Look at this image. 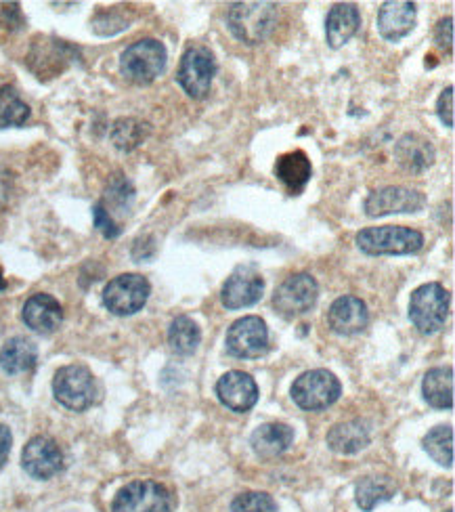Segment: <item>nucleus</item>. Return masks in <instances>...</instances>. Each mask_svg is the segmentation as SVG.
Here are the masks:
<instances>
[{
  "instance_id": "obj_1",
  "label": "nucleus",
  "mask_w": 455,
  "mask_h": 512,
  "mask_svg": "<svg viewBox=\"0 0 455 512\" xmlns=\"http://www.w3.org/2000/svg\"><path fill=\"white\" fill-rule=\"evenodd\" d=\"M275 24V3H233L227 11V26L231 34L246 45H260L273 32Z\"/></svg>"
},
{
  "instance_id": "obj_2",
  "label": "nucleus",
  "mask_w": 455,
  "mask_h": 512,
  "mask_svg": "<svg viewBox=\"0 0 455 512\" xmlns=\"http://www.w3.org/2000/svg\"><path fill=\"white\" fill-rule=\"evenodd\" d=\"M361 252L370 256L382 254H416L424 248V236L420 231L401 225L367 227L355 238Z\"/></svg>"
},
{
  "instance_id": "obj_3",
  "label": "nucleus",
  "mask_w": 455,
  "mask_h": 512,
  "mask_svg": "<svg viewBox=\"0 0 455 512\" xmlns=\"http://www.w3.org/2000/svg\"><path fill=\"white\" fill-rule=\"evenodd\" d=\"M166 47L156 38H143L120 55V72L135 84H151L166 68Z\"/></svg>"
},
{
  "instance_id": "obj_4",
  "label": "nucleus",
  "mask_w": 455,
  "mask_h": 512,
  "mask_svg": "<svg viewBox=\"0 0 455 512\" xmlns=\"http://www.w3.org/2000/svg\"><path fill=\"white\" fill-rule=\"evenodd\" d=\"M449 315V292L437 284H424L414 290L409 301V319L422 334L439 332Z\"/></svg>"
},
{
  "instance_id": "obj_5",
  "label": "nucleus",
  "mask_w": 455,
  "mask_h": 512,
  "mask_svg": "<svg viewBox=\"0 0 455 512\" xmlns=\"http://www.w3.org/2000/svg\"><path fill=\"white\" fill-rule=\"evenodd\" d=\"M55 399L72 412L89 410L97 397V384L89 368L63 366L53 378Z\"/></svg>"
},
{
  "instance_id": "obj_6",
  "label": "nucleus",
  "mask_w": 455,
  "mask_h": 512,
  "mask_svg": "<svg viewBox=\"0 0 455 512\" xmlns=\"http://www.w3.org/2000/svg\"><path fill=\"white\" fill-rule=\"evenodd\" d=\"M342 393L340 380L328 370H311L298 376L292 384V399L298 408L307 412H319L330 408Z\"/></svg>"
},
{
  "instance_id": "obj_7",
  "label": "nucleus",
  "mask_w": 455,
  "mask_h": 512,
  "mask_svg": "<svg viewBox=\"0 0 455 512\" xmlns=\"http://www.w3.org/2000/svg\"><path fill=\"white\" fill-rule=\"evenodd\" d=\"M149 292L151 286L147 282V277L139 273H122L105 286L103 305L107 311H112L114 315L120 317L135 315L145 307Z\"/></svg>"
},
{
  "instance_id": "obj_8",
  "label": "nucleus",
  "mask_w": 455,
  "mask_h": 512,
  "mask_svg": "<svg viewBox=\"0 0 455 512\" xmlns=\"http://www.w3.org/2000/svg\"><path fill=\"white\" fill-rule=\"evenodd\" d=\"M319 296V286L309 273H294L279 284L273 296V307L286 319H294L309 313Z\"/></svg>"
},
{
  "instance_id": "obj_9",
  "label": "nucleus",
  "mask_w": 455,
  "mask_h": 512,
  "mask_svg": "<svg viewBox=\"0 0 455 512\" xmlns=\"http://www.w3.org/2000/svg\"><path fill=\"white\" fill-rule=\"evenodd\" d=\"M214 74H216V61L210 49L191 47L185 51L179 63L177 80L189 97L204 99L210 93Z\"/></svg>"
},
{
  "instance_id": "obj_10",
  "label": "nucleus",
  "mask_w": 455,
  "mask_h": 512,
  "mask_svg": "<svg viewBox=\"0 0 455 512\" xmlns=\"http://www.w3.org/2000/svg\"><path fill=\"white\" fill-rule=\"evenodd\" d=\"M168 489L156 481H133L114 498L112 512H170Z\"/></svg>"
},
{
  "instance_id": "obj_11",
  "label": "nucleus",
  "mask_w": 455,
  "mask_h": 512,
  "mask_svg": "<svg viewBox=\"0 0 455 512\" xmlns=\"http://www.w3.org/2000/svg\"><path fill=\"white\" fill-rule=\"evenodd\" d=\"M269 349V330L263 319L248 315L237 319L227 332V351L233 357L254 359Z\"/></svg>"
},
{
  "instance_id": "obj_12",
  "label": "nucleus",
  "mask_w": 455,
  "mask_h": 512,
  "mask_svg": "<svg viewBox=\"0 0 455 512\" xmlns=\"http://www.w3.org/2000/svg\"><path fill=\"white\" fill-rule=\"evenodd\" d=\"M426 204L424 194L407 187H384L372 191L365 200V215L378 219L386 215H405V212H418Z\"/></svg>"
},
{
  "instance_id": "obj_13",
  "label": "nucleus",
  "mask_w": 455,
  "mask_h": 512,
  "mask_svg": "<svg viewBox=\"0 0 455 512\" xmlns=\"http://www.w3.org/2000/svg\"><path fill=\"white\" fill-rule=\"evenodd\" d=\"M263 292H265L263 275L250 265H242L227 277L221 298L227 309L237 311V309L256 305L260 298H263Z\"/></svg>"
},
{
  "instance_id": "obj_14",
  "label": "nucleus",
  "mask_w": 455,
  "mask_h": 512,
  "mask_svg": "<svg viewBox=\"0 0 455 512\" xmlns=\"http://www.w3.org/2000/svg\"><path fill=\"white\" fill-rule=\"evenodd\" d=\"M21 466L24 471L40 481H47L61 473L63 468V452L61 447L49 437H34L24 447L21 454Z\"/></svg>"
},
{
  "instance_id": "obj_15",
  "label": "nucleus",
  "mask_w": 455,
  "mask_h": 512,
  "mask_svg": "<svg viewBox=\"0 0 455 512\" xmlns=\"http://www.w3.org/2000/svg\"><path fill=\"white\" fill-rule=\"evenodd\" d=\"M216 395H219L221 403L227 410L237 412V414H246L250 412L256 401H258V387L250 374L240 372V370H231L223 374L216 382Z\"/></svg>"
},
{
  "instance_id": "obj_16",
  "label": "nucleus",
  "mask_w": 455,
  "mask_h": 512,
  "mask_svg": "<svg viewBox=\"0 0 455 512\" xmlns=\"http://www.w3.org/2000/svg\"><path fill=\"white\" fill-rule=\"evenodd\" d=\"M328 324L336 334L355 336L361 334L370 324L367 305L357 296H340L328 311Z\"/></svg>"
},
{
  "instance_id": "obj_17",
  "label": "nucleus",
  "mask_w": 455,
  "mask_h": 512,
  "mask_svg": "<svg viewBox=\"0 0 455 512\" xmlns=\"http://www.w3.org/2000/svg\"><path fill=\"white\" fill-rule=\"evenodd\" d=\"M416 28V5L388 0L378 11V32L384 40L397 42Z\"/></svg>"
},
{
  "instance_id": "obj_18",
  "label": "nucleus",
  "mask_w": 455,
  "mask_h": 512,
  "mask_svg": "<svg viewBox=\"0 0 455 512\" xmlns=\"http://www.w3.org/2000/svg\"><path fill=\"white\" fill-rule=\"evenodd\" d=\"M24 322L38 334H53L63 322V309L51 294H34L24 305Z\"/></svg>"
},
{
  "instance_id": "obj_19",
  "label": "nucleus",
  "mask_w": 455,
  "mask_h": 512,
  "mask_svg": "<svg viewBox=\"0 0 455 512\" xmlns=\"http://www.w3.org/2000/svg\"><path fill=\"white\" fill-rule=\"evenodd\" d=\"M397 162L411 175H420L435 162V147L432 143L416 133L403 135L395 145Z\"/></svg>"
},
{
  "instance_id": "obj_20",
  "label": "nucleus",
  "mask_w": 455,
  "mask_h": 512,
  "mask_svg": "<svg viewBox=\"0 0 455 512\" xmlns=\"http://www.w3.org/2000/svg\"><path fill=\"white\" fill-rule=\"evenodd\" d=\"M361 28V13L353 3H338L328 13L325 21V38L332 49H340L349 42Z\"/></svg>"
},
{
  "instance_id": "obj_21",
  "label": "nucleus",
  "mask_w": 455,
  "mask_h": 512,
  "mask_svg": "<svg viewBox=\"0 0 455 512\" xmlns=\"http://www.w3.org/2000/svg\"><path fill=\"white\" fill-rule=\"evenodd\" d=\"M370 439H372L370 424L361 418L340 422L328 433L330 450L342 456H351L365 450V447L370 445Z\"/></svg>"
},
{
  "instance_id": "obj_22",
  "label": "nucleus",
  "mask_w": 455,
  "mask_h": 512,
  "mask_svg": "<svg viewBox=\"0 0 455 512\" xmlns=\"http://www.w3.org/2000/svg\"><path fill=\"white\" fill-rule=\"evenodd\" d=\"M311 175H313L311 160L305 152H302V149L279 156L275 162V177L288 187L292 196H298L300 191L307 187V183L311 181Z\"/></svg>"
},
{
  "instance_id": "obj_23",
  "label": "nucleus",
  "mask_w": 455,
  "mask_h": 512,
  "mask_svg": "<svg viewBox=\"0 0 455 512\" xmlns=\"http://www.w3.org/2000/svg\"><path fill=\"white\" fill-rule=\"evenodd\" d=\"M294 441V431L284 422L260 424L252 433V450L260 458H275L284 454Z\"/></svg>"
},
{
  "instance_id": "obj_24",
  "label": "nucleus",
  "mask_w": 455,
  "mask_h": 512,
  "mask_svg": "<svg viewBox=\"0 0 455 512\" xmlns=\"http://www.w3.org/2000/svg\"><path fill=\"white\" fill-rule=\"evenodd\" d=\"M38 361V351L32 340L24 336H15L7 340L5 347L0 349V368L7 374H24L34 370Z\"/></svg>"
},
{
  "instance_id": "obj_25",
  "label": "nucleus",
  "mask_w": 455,
  "mask_h": 512,
  "mask_svg": "<svg viewBox=\"0 0 455 512\" xmlns=\"http://www.w3.org/2000/svg\"><path fill=\"white\" fill-rule=\"evenodd\" d=\"M422 395L430 408L451 410L453 408V368H432L422 382Z\"/></svg>"
},
{
  "instance_id": "obj_26",
  "label": "nucleus",
  "mask_w": 455,
  "mask_h": 512,
  "mask_svg": "<svg viewBox=\"0 0 455 512\" xmlns=\"http://www.w3.org/2000/svg\"><path fill=\"white\" fill-rule=\"evenodd\" d=\"M200 340H202V332H200L198 324H195L193 319L187 315L177 317L168 328V345L179 355L195 353V349H198V345H200Z\"/></svg>"
},
{
  "instance_id": "obj_27",
  "label": "nucleus",
  "mask_w": 455,
  "mask_h": 512,
  "mask_svg": "<svg viewBox=\"0 0 455 512\" xmlns=\"http://www.w3.org/2000/svg\"><path fill=\"white\" fill-rule=\"evenodd\" d=\"M395 492L397 485L390 477H367L361 479V483L357 485V504L361 506V510L370 512L378 504L393 498Z\"/></svg>"
},
{
  "instance_id": "obj_28",
  "label": "nucleus",
  "mask_w": 455,
  "mask_h": 512,
  "mask_svg": "<svg viewBox=\"0 0 455 512\" xmlns=\"http://www.w3.org/2000/svg\"><path fill=\"white\" fill-rule=\"evenodd\" d=\"M424 450L426 454L441 466H453V426H435L424 437Z\"/></svg>"
},
{
  "instance_id": "obj_29",
  "label": "nucleus",
  "mask_w": 455,
  "mask_h": 512,
  "mask_svg": "<svg viewBox=\"0 0 455 512\" xmlns=\"http://www.w3.org/2000/svg\"><path fill=\"white\" fill-rule=\"evenodd\" d=\"M149 133V126L145 122H139L135 118H122L112 128V141L122 152H130V149L139 147Z\"/></svg>"
},
{
  "instance_id": "obj_30",
  "label": "nucleus",
  "mask_w": 455,
  "mask_h": 512,
  "mask_svg": "<svg viewBox=\"0 0 455 512\" xmlns=\"http://www.w3.org/2000/svg\"><path fill=\"white\" fill-rule=\"evenodd\" d=\"M30 118L28 103L19 99L13 87L0 89V128L21 126Z\"/></svg>"
},
{
  "instance_id": "obj_31",
  "label": "nucleus",
  "mask_w": 455,
  "mask_h": 512,
  "mask_svg": "<svg viewBox=\"0 0 455 512\" xmlns=\"http://www.w3.org/2000/svg\"><path fill=\"white\" fill-rule=\"evenodd\" d=\"M275 500L263 492H246L231 502V512H275Z\"/></svg>"
},
{
  "instance_id": "obj_32",
  "label": "nucleus",
  "mask_w": 455,
  "mask_h": 512,
  "mask_svg": "<svg viewBox=\"0 0 455 512\" xmlns=\"http://www.w3.org/2000/svg\"><path fill=\"white\" fill-rule=\"evenodd\" d=\"M93 215H95V227L103 233V236H105L107 240H114V238L120 236V227H118L116 221L112 219L110 210H105L103 204H97V206L93 208Z\"/></svg>"
},
{
  "instance_id": "obj_33",
  "label": "nucleus",
  "mask_w": 455,
  "mask_h": 512,
  "mask_svg": "<svg viewBox=\"0 0 455 512\" xmlns=\"http://www.w3.org/2000/svg\"><path fill=\"white\" fill-rule=\"evenodd\" d=\"M453 97V87H447L437 101V114L447 128H453Z\"/></svg>"
},
{
  "instance_id": "obj_34",
  "label": "nucleus",
  "mask_w": 455,
  "mask_h": 512,
  "mask_svg": "<svg viewBox=\"0 0 455 512\" xmlns=\"http://www.w3.org/2000/svg\"><path fill=\"white\" fill-rule=\"evenodd\" d=\"M435 42L441 49H453V17H445L439 21V26L435 30Z\"/></svg>"
},
{
  "instance_id": "obj_35",
  "label": "nucleus",
  "mask_w": 455,
  "mask_h": 512,
  "mask_svg": "<svg viewBox=\"0 0 455 512\" xmlns=\"http://www.w3.org/2000/svg\"><path fill=\"white\" fill-rule=\"evenodd\" d=\"M11 194H13V175L7 168L0 166V210L9 204Z\"/></svg>"
},
{
  "instance_id": "obj_36",
  "label": "nucleus",
  "mask_w": 455,
  "mask_h": 512,
  "mask_svg": "<svg viewBox=\"0 0 455 512\" xmlns=\"http://www.w3.org/2000/svg\"><path fill=\"white\" fill-rule=\"evenodd\" d=\"M11 445H13V437H11V431L7 429L5 424H0V466H3L9 458V452H11Z\"/></svg>"
},
{
  "instance_id": "obj_37",
  "label": "nucleus",
  "mask_w": 455,
  "mask_h": 512,
  "mask_svg": "<svg viewBox=\"0 0 455 512\" xmlns=\"http://www.w3.org/2000/svg\"><path fill=\"white\" fill-rule=\"evenodd\" d=\"M7 288V280H5V275H3V269H0V290H5Z\"/></svg>"
},
{
  "instance_id": "obj_38",
  "label": "nucleus",
  "mask_w": 455,
  "mask_h": 512,
  "mask_svg": "<svg viewBox=\"0 0 455 512\" xmlns=\"http://www.w3.org/2000/svg\"><path fill=\"white\" fill-rule=\"evenodd\" d=\"M447 512H453V510H447Z\"/></svg>"
}]
</instances>
